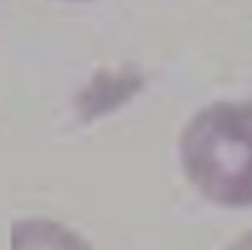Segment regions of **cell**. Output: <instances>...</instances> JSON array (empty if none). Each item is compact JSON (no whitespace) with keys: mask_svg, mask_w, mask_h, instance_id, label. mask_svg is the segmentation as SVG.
<instances>
[{"mask_svg":"<svg viewBox=\"0 0 252 250\" xmlns=\"http://www.w3.org/2000/svg\"><path fill=\"white\" fill-rule=\"evenodd\" d=\"M179 157L187 179L209 201L252 205V98L215 102L183 128Z\"/></svg>","mask_w":252,"mask_h":250,"instance_id":"obj_1","label":"cell"},{"mask_svg":"<svg viewBox=\"0 0 252 250\" xmlns=\"http://www.w3.org/2000/svg\"><path fill=\"white\" fill-rule=\"evenodd\" d=\"M12 250H91V246L61 222L26 219L12 226Z\"/></svg>","mask_w":252,"mask_h":250,"instance_id":"obj_2","label":"cell"},{"mask_svg":"<svg viewBox=\"0 0 252 250\" xmlns=\"http://www.w3.org/2000/svg\"><path fill=\"white\" fill-rule=\"evenodd\" d=\"M228 250H252V230L242 234L236 242H232V246Z\"/></svg>","mask_w":252,"mask_h":250,"instance_id":"obj_3","label":"cell"}]
</instances>
